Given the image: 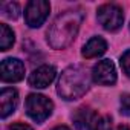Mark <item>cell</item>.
Here are the masks:
<instances>
[{
  "instance_id": "cell-1",
  "label": "cell",
  "mask_w": 130,
  "mask_h": 130,
  "mask_svg": "<svg viewBox=\"0 0 130 130\" xmlns=\"http://www.w3.org/2000/svg\"><path fill=\"white\" fill-rule=\"evenodd\" d=\"M83 14L80 11H66L60 14L47 31V43L54 49L68 47L80 29Z\"/></svg>"
},
{
  "instance_id": "cell-2",
  "label": "cell",
  "mask_w": 130,
  "mask_h": 130,
  "mask_svg": "<svg viewBox=\"0 0 130 130\" xmlns=\"http://www.w3.org/2000/svg\"><path fill=\"white\" fill-rule=\"evenodd\" d=\"M89 84H90V77L87 71L83 69L81 66H71L61 74L57 92L63 100L72 101L83 96L87 92Z\"/></svg>"
},
{
  "instance_id": "cell-3",
  "label": "cell",
  "mask_w": 130,
  "mask_h": 130,
  "mask_svg": "<svg viewBox=\"0 0 130 130\" xmlns=\"http://www.w3.org/2000/svg\"><path fill=\"white\" fill-rule=\"evenodd\" d=\"M54 110V104L49 98L43 95L32 93L26 98V113L37 122H43L51 116Z\"/></svg>"
},
{
  "instance_id": "cell-4",
  "label": "cell",
  "mask_w": 130,
  "mask_h": 130,
  "mask_svg": "<svg viewBox=\"0 0 130 130\" xmlns=\"http://www.w3.org/2000/svg\"><path fill=\"white\" fill-rule=\"evenodd\" d=\"M96 17H98V22L101 23V26L106 31H110V32L118 31L122 26V22H124L122 9L116 5H112V3H106V5L100 6L98 12H96Z\"/></svg>"
},
{
  "instance_id": "cell-5",
  "label": "cell",
  "mask_w": 130,
  "mask_h": 130,
  "mask_svg": "<svg viewBox=\"0 0 130 130\" xmlns=\"http://www.w3.org/2000/svg\"><path fill=\"white\" fill-rule=\"evenodd\" d=\"M51 11V5L46 0H31L25 9V19L28 26L38 28L44 23Z\"/></svg>"
},
{
  "instance_id": "cell-6",
  "label": "cell",
  "mask_w": 130,
  "mask_h": 130,
  "mask_svg": "<svg viewBox=\"0 0 130 130\" xmlns=\"http://www.w3.org/2000/svg\"><path fill=\"white\" fill-rule=\"evenodd\" d=\"M92 78L101 86H112L116 83V69L112 60L98 61L92 69Z\"/></svg>"
},
{
  "instance_id": "cell-7",
  "label": "cell",
  "mask_w": 130,
  "mask_h": 130,
  "mask_svg": "<svg viewBox=\"0 0 130 130\" xmlns=\"http://www.w3.org/2000/svg\"><path fill=\"white\" fill-rule=\"evenodd\" d=\"M0 72L5 83H17L25 77V64L19 58H6L0 64Z\"/></svg>"
},
{
  "instance_id": "cell-8",
  "label": "cell",
  "mask_w": 130,
  "mask_h": 130,
  "mask_svg": "<svg viewBox=\"0 0 130 130\" xmlns=\"http://www.w3.org/2000/svg\"><path fill=\"white\" fill-rule=\"evenodd\" d=\"M57 75V71L54 66H47V64H44V66H40L38 69H35L31 75H29V86L32 87H37V89H44L47 87L54 78Z\"/></svg>"
},
{
  "instance_id": "cell-9",
  "label": "cell",
  "mask_w": 130,
  "mask_h": 130,
  "mask_svg": "<svg viewBox=\"0 0 130 130\" xmlns=\"http://www.w3.org/2000/svg\"><path fill=\"white\" fill-rule=\"evenodd\" d=\"M19 103V93L15 89H9L5 87L0 93V115L2 118H6L8 115H11Z\"/></svg>"
},
{
  "instance_id": "cell-10",
  "label": "cell",
  "mask_w": 130,
  "mask_h": 130,
  "mask_svg": "<svg viewBox=\"0 0 130 130\" xmlns=\"http://www.w3.org/2000/svg\"><path fill=\"white\" fill-rule=\"evenodd\" d=\"M96 119H98L96 113L90 109H86V107L78 109L77 113L74 115V122H75L78 130H93Z\"/></svg>"
},
{
  "instance_id": "cell-11",
  "label": "cell",
  "mask_w": 130,
  "mask_h": 130,
  "mask_svg": "<svg viewBox=\"0 0 130 130\" xmlns=\"http://www.w3.org/2000/svg\"><path fill=\"white\" fill-rule=\"evenodd\" d=\"M106 49H107V43H106L104 38H101V37H92V38L84 44L81 54H83V57H86V58H95V57L103 55V54L106 52Z\"/></svg>"
},
{
  "instance_id": "cell-12",
  "label": "cell",
  "mask_w": 130,
  "mask_h": 130,
  "mask_svg": "<svg viewBox=\"0 0 130 130\" xmlns=\"http://www.w3.org/2000/svg\"><path fill=\"white\" fill-rule=\"evenodd\" d=\"M15 41L14 32L8 25H0V49L2 51H8Z\"/></svg>"
},
{
  "instance_id": "cell-13",
  "label": "cell",
  "mask_w": 130,
  "mask_h": 130,
  "mask_svg": "<svg viewBox=\"0 0 130 130\" xmlns=\"http://www.w3.org/2000/svg\"><path fill=\"white\" fill-rule=\"evenodd\" d=\"M0 9H2V12H3L5 17L12 19V20H15V19L20 15V6H19V3H15V2H6V3H2Z\"/></svg>"
},
{
  "instance_id": "cell-14",
  "label": "cell",
  "mask_w": 130,
  "mask_h": 130,
  "mask_svg": "<svg viewBox=\"0 0 130 130\" xmlns=\"http://www.w3.org/2000/svg\"><path fill=\"white\" fill-rule=\"evenodd\" d=\"M93 130H112V119L109 116H101L96 119Z\"/></svg>"
},
{
  "instance_id": "cell-15",
  "label": "cell",
  "mask_w": 130,
  "mask_h": 130,
  "mask_svg": "<svg viewBox=\"0 0 130 130\" xmlns=\"http://www.w3.org/2000/svg\"><path fill=\"white\" fill-rule=\"evenodd\" d=\"M121 113L130 116V93H124L121 96Z\"/></svg>"
},
{
  "instance_id": "cell-16",
  "label": "cell",
  "mask_w": 130,
  "mask_h": 130,
  "mask_svg": "<svg viewBox=\"0 0 130 130\" xmlns=\"http://www.w3.org/2000/svg\"><path fill=\"white\" fill-rule=\"evenodd\" d=\"M121 68H122V71L130 77V49L125 51V52L122 54V57H121Z\"/></svg>"
},
{
  "instance_id": "cell-17",
  "label": "cell",
  "mask_w": 130,
  "mask_h": 130,
  "mask_svg": "<svg viewBox=\"0 0 130 130\" xmlns=\"http://www.w3.org/2000/svg\"><path fill=\"white\" fill-rule=\"evenodd\" d=\"M8 130H32L28 124H22V122H15V124H12V125H9V128Z\"/></svg>"
},
{
  "instance_id": "cell-18",
  "label": "cell",
  "mask_w": 130,
  "mask_h": 130,
  "mask_svg": "<svg viewBox=\"0 0 130 130\" xmlns=\"http://www.w3.org/2000/svg\"><path fill=\"white\" fill-rule=\"evenodd\" d=\"M52 130H71V128L66 127V125H58V127H55V128H52Z\"/></svg>"
},
{
  "instance_id": "cell-19",
  "label": "cell",
  "mask_w": 130,
  "mask_h": 130,
  "mask_svg": "<svg viewBox=\"0 0 130 130\" xmlns=\"http://www.w3.org/2000/svg\"><path fill=\"white\" fill-rule=\"evenodd\" d=\"M118 130H130V128H128V127H125V125H121Z\"/></svg>"
}]
</instances>
